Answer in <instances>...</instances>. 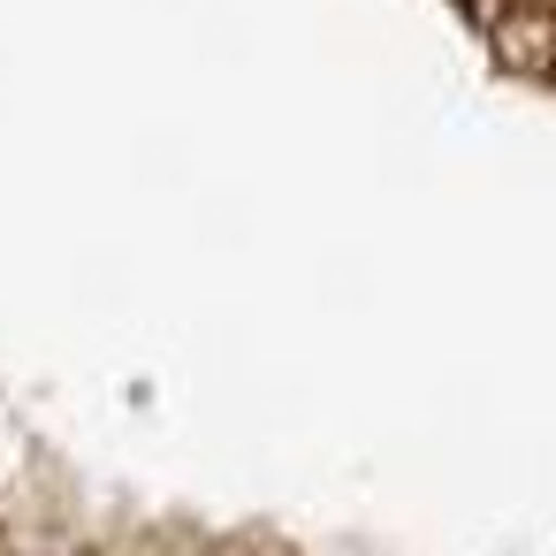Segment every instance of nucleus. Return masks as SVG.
Masks as SVG:
<instances>
[{
  "instance_id": "1",
  "label": "nucleus",
  "mask_w": 556,
  "mask_h": 556,
  "mask_svg": "<svg viewBox=\"0 0 556 556\" xmlns=\"http://www.w3.org/2000/svg\"><path fill=\"white\" fill-rule=\"evenodd\" d=\"M0 556H9V548H0Z\"/></svg>"
}]
</instances>
